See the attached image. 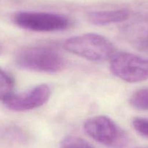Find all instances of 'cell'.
<instances>
[{"mask_svg": "<svg viewBox=\"0 0 148 148\" xmlns=\"http://www.w3.org/2000/svg\"><path fill=\"white\" fill-rule=\"evenodd\" d=\"M15 61L21 69L45 73H59L67 65L66 60L59 51L44 45L23 48L16 54Z\"/></svg>", "mask_w": 148, "mask_h": 148, "instance_id": "cell-1", "label": "cell"}, {"mask_svg": "<svg viewBox=\"0 0 148 148\" xmlns=\"http://www.w3.org/2000/svg\"><path fill=\"white\" fill-rule=\"evenodd\" d=\"M63 47L73 55L92 62H103L116 53L114 45L108 38L97 34L75 36L64 42Z\"/></svg>", "mask_w": 148, "mask_h": 148, "instance_id": "cell-2", "label": "cell"}, {"mask_svg": "<svg viewBox=\"0 0 148 148\" xmlns=\"http://www.w3.org/2000/svg\"><path fill=\"white\" fill-rule=\"evenodd\" d=\"M85 132L96 142L109 148H124L128 137L116 122L106 116L89 118L84 124Z\"/></svg>", "mask_w": 148, "mask_h": 148, "instance_id": "cell-3", "label": "cell"}, {"mask_svg": "<svg viewBox=\"0 0 148 148\" xmlns=\"http://www.w3.org/2000/svg\"><path fill=\"white\" fill-rule=\"evenodd\" d=\"M110 70L114 76L124 82H144L148 79V58L129 52H116L110 59Z\"/></svg>", "mask_w": 148, "mask_h": 148, "instance_id": "cell-4", "label": "cell"}, {"mask_svg": "<svg viewBox=\"0 0 148 148\" xmlns=\"http://www.w3.org/2000/svg\"><path fill=\"white\" fill-rule=\"evenodd\" d=\"M14 23L24 29L36 32H52L67 29L71 21L65 16L52 12L21 11L12 17Z\"/></svg>", "mask_w": 148, "mask_h": 148, "instance_id": "cell-5", "label": "cell"}, {"mask_svg": "<svg viewBox=\"0 0 148 148\" xmlns=\"http://www.w3.org/2000/svg\"><path fill=\"white\" fill-rule=\"evenodd\" d=\"M51 95L50 88L45 84L37 85L26 92L13 94L4 101L8 110L15 112L31 110L45 105Z\"/></svg>", "mask_w": 148, "mask_h": 148, "instance_id": "cell-6", "label": "cell"}, {"mask_svg": "<svg viewBox=\"0 0 148 148\" xmlns=\"http://www.w3.org/2000/svg\"><path fill=\"white\" fill-rule=\"evenodd\" d=\"M129 10L126 9L94 11L88 15V20L93 25L102 26L123 22L129 18Z\"/></svg>", "mask_w": 148, "mask_h": 148, "instance_id": "cell-7", "label": "cell"}, {"mask_svg": "<svg viewBox=\"0 0 148 148\" xmlns=\"http://www.w3.org/2000/svg\"><path fill=\"white\" fill-rule=\"evenodd\" d=\"M15 81L11 75L0 68V101L6 100L13 95Z\"/></svg>", "mask_w": 148, "mask_h": 148, "instance_id": "cell-8", "label": "cell"}, {"mask_svg": "<svg viewBox=\"0 0 148 148\" xmlns=\"http://www.w3.org/2000/svg\"><path fill=\"white\" fill-rule=\"evenodd\" d=\"M129 103L138 110H148V87L136 90L130 97Z\"/></svg>", "mask_w": 148, "mask_h": 148, "instance_id": "cell-9", "label": "cell"}, {"mask_svg": "<svg viewBox=\"0 0 148 148\" xmlns=\"http://www.w3.org/2000/svg\"><path fill=\"white\" fill-rule=\"evenodd\" d=\"M134 34L133 44L138 49L148 51V22L147 25L139 26Z\"/></svg>", "mask_w": 148, "mask_h": 148, "instance_id": "cell-10", "label": "cell"}, {"mask_svg": "<svg viewBox=\"0 0 148 148\" xmlns=\"http://www.w3.org/2000/svg\"><path fill=\"white\" fill-rule=\"evenodd\" d=\"M60 148H94L84 139L78 136H68L62 141Z\"/></svg>", "mask_w": 148, "mask_h": 148, "instance_id": "cell-11", "label": "cell"}, {"mask_svg": "<svg viewBox=\"0 0 148 148\" xmlns=\"http://www.w3.org/2000/svg\"><path fill=\"white\" fill-rule=\"evenodd\" d=\"M132 126L139 135L148 139V118H134L132 120Z\"/></svg>", "mask_w": 148, "mask_h": 148, "instance_id": "cell-12", "label": "cell"}, {"mask_svg": "<svg viewBox=\"0 0 148 148\" xmlns=\"http://www.w3.org/2000/svg\"><path fill=\"white\" fill-rule=\"evenodd\" d=\"M2 46L0 45V55H1V53H2Z\"/></svg>", "mask_w": 148, "mask_h": 148, "instance_id": "cell-13", "label": "cell"}, {"mask_svg": "<svg viewBox=\"0 0 148 148\" xmlns=\"http://www.w3.org/2000/svg\"><path fill=\"white\" fill-rule=\"evenodd\" d=\"M137 148H145V147H137Z\"/></svg>", "mask_w": 148, "mask_h": 148, "instance_id": "cell-14", "label": "cell"}]
</instances>
